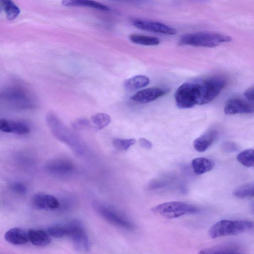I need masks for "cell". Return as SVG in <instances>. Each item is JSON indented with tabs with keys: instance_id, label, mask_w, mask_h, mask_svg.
I'll return each mask as SVG.
<instances>
[{
	"instance_id": "6da1fadb",
	"label": "cell",
	"mask_w": 254,
	"mask_h": 254,
	"mask_svg": "<svg viewBox=\"0 0 254 254\" xmlns=\"http://www.w3.org/2000/svg\"><path fill=\"white\" fill-rule=\"evenodd\" d=\"M225 85V79L219 76L190 79L177 89L176 104L181 109L207 104L219 95Z\"/></svg>"
},
{
	"instance_id": "7a4b0ae2",
	"label": "cell",
	"mask_w": 254,
	"mask_h": 254,
	"mask_svg": "<svg viewBox=\"0 0 254 254\" xmlns=\"http://www.w3.org/2000/svg\"><path fill=\"white\" fill-rule=\"evenodd\" d=\"M46 123L52 133L57 139L68 145L76 154H83L85 150L82 143L55 114L52 112L48 113Z\"/></svg>"
},
{
	"instance_id": "3957f363",
	"label": "cell",
	"mask_w": 254,
	"mask_h": 254,
	"mask_svg": "<svg viewBox=\"0 0 254 254\" xmlns=\"http://www.w3.org/2000/svg\"><path fill=\"white\" fill-rule=\"evenodd\" d=\"M232 41V38L223 34L199 32L182 36L179 44L180 45H190L195 47L214 48L223 43Z\"/></svg>"
},
{
	"instance_id": "277c9868",
	"label": "cell",
	"mask_w": 254,
	"mask_h": 254,
	"mask_svg": "<svg viewBox=\"0 0 254 254\" xmlns=\"http://www.w3.org/2000/svg\"><path fill=\"white\" fill-rule=\"evenodd\" d=\"M253 229L254 223L250 221L223 219L214 224L209 229L208 234L211 238L215 239L239 235L249 232Z\"/></svg>"
},
{
	"instance_id": "5b68a950",
	"label": "cell",
	"mask_w": 254,
	"mask_h": 254,
	"mask_svg": "<svg viewBox=\"0 0 254 254\" xmlns=\"http://www.w3.org/2000/svg\"><path fill=\"white\" fill-rule=\"evenodd\" d=\"M93 206L95 211L109 223L128 230L135 229L132 221L114 206L98 201L94 202Z\"/></svg>"
},
{
	"instance_id": "8992f818",
	"label": "cell",
	"mask_w": 254,
	"mask_h": 254,
	"mask_svg": "<svg viewBox=\"0 0 254 254\" xmlns=\"http://www.w3.org/2000/svg\"><path fill=\"white\" fill-rule=\"evenodd\" d=\"M154 213L166 218H175L181 216L194 214L199 209L195 206L181 201H169L158 204L151 209Z\"/></svg>"
},
{
	"instance_id": "52a82bcc",
	"label": "cell",
	"mask_w": 254,
	"mask_h": 254,
	"mask_svg": "<svg viewBox=\"0 0 254 254\" xmlns=\"http://www.w3.org/2000/svg\"><path fill=\"white\" fill-rule=\"evenodd\" d=\"M66 225L67 236L71 238L75 249L79 252L88 251L90 247V241L81 222L74 220L66 224Z\"/></svg>"
},
{
	"instance_id": "ba28073f",
	"label": "cell",
	"mask_w": 254,
	"mask_h": 254,
	"mask_svg": "<svg viewBox=\"0 0 254 254\" xmlns=\"http://www.w3.org/2000/svg\"><path fill=\"white\" fill-rule=\"evenodd\" d=\"M132 25L138 29L166 35H174L177 33V30L164 23L140 19H135L132 21Z\"/></svg>"
},
{
	"instance_id": "9c48e42d",
	"label": "cell",
	"mask_w": 254,
	"mask_h": 254,
	"mask_svg": "<svg viewBox=\"0 0 254 254\" xmlns=\"http://www.w3.org/2000/svg\"><path fill=\"white\" fill-rule=\"evenodd\" d=\"M46 170L50 174L58 176L70 174L74 170L73 163L65 158H58L49 161L45 166Z\"/></svg>"
},
{
	"instance_id": "30bf717a",
	"label": "cell",
	"mask_w": 254,
	"mask_h": 254,
	"mask_svg": "<svg viewBox=\"0 0 254 254\" xmlns=\"http://www.w3.org/2000/svg\"><path fill=\"white\" fill-rule=\"evenodd\" d=\"M254 111V103L237 98L227 101L224 109V112L227 115L250 114Z\"/></svg>"
},
{
	"instance_id": "8fae6325",
	"label": "cell",
	"mask_w": 254,
	"mask_h": 254,
	"mask_svg": "<svg viewBox=\"0 0 254 254\" xmlns=\"http://www.w3.org/2000/svg\"><path fill=\"white\" fill-rule=\"evenodd\" d=\"M169 92V89L160 87H151L140 90L134 94L131 99L139 103H147L155 100Z\"/></svg>"
},
{
	"instance_id": "7c38bea8",
	"label": "cell",
	"mask_w": 254,
	"mask_h": 254,
	"mask_svg": "<svg viewBox=\"0 0 254 254\" xmlns=\"http://www.w3.org/2000/svg\"><path fill=\"white\" fill-rule=\"evenodd\" d=\"M32 204L40 210H54L60 206V202L55 196L45 193L35 194L32 199Z\"/></svg>"
},
{
	"instance_id": "4fadbf2b",
	"label": "cell",
	"mask_w": 254,
	"mask_h": 254,
	"mask_svg": "<svg viewBox=\"0 0 254 254\" xmlns=\"http://www.w3.org/2000/svg\"><path fill=\"white\" fill-rule=\"evenodd\" d=\"M0 130L7 133L23 135L30 132V128L26 124L21 122L0 119Z\"/></svg>"
},
{
	"instance_id": "5bb4252c",
	"label": "cell",
	"mask_w": 254,
	"mask_h": 254,
	"mask_svg": "<svg viewBox=\"0 0 254 254\" xmlns=\"http://www.w3.org/2000/svg\"><path fill=\"white\" fill-rule=\"evenodd\" d=\"M217 135L215 130H209L196 138L193 142L194 148L198 152L206 150L213 143Z\"/></svg>"
},
{
	"instance_id": "9a60e30c",
	"label": "cell",
	"mask_w": 254,
	"mask_h": 254,
	"mask_svg": "<svg viewBox=\"0 0 254 254\" xmlns=\"http://www.w3.org/2000/svg\"><path fill=\"white\" fill-rule=\"evenodd\" d=\"M61 3L68 7H85L104 11L110 10L106 5L93 0H63Z\"/></svg>"
},
{
	"instance_id": "2e32d148",
	"label": "cell",
	"mask_w": 254,
	"mask_h": 254,
	"mask_svg": "<svg viewBox=\"0 0 254 254\" xmlns=\"http://www.w3.org/2000/svg\"><path fill=\"white\" fill-rule=\"evenodd\" d=\"M8 243L15 245H22L29 241L27 232L19 228H13L8 230L4 235Z\"/></svg>"
},
{
	"instance_id": "e0dca14e",
	"label": "cell",
	"mask_w": 254,
	"mask_h": 254,
	"mask_svg": "<svg viewBox=\"0 0 254 254\" xmlns=\"http://www.w3.org/2000/svg\"><path fill=\"white\" fill-rule=\"evenodd\" d=\"M27 233L29 241L35 246L44 247L51 243V236L45 231L30 229L28 230Z\"/></svg>"
},
{
	"instance_id": "ac0fdd59",
	"label": "cell",
	"mask_w": 254,
	"mask_h": 254,
	"mask_svg": "<svg viewBox=\"0 0 254 254\" xmlns=\"http://www.w3.org/2000/svg\"><path fill=\"white\" fill-rule=\"evenodd\" d=\"M191 167L194 173L201 175L210 171L213 167L212 162L205 157H197L191 161Z\"/></svg>"
},
{
	"instance_id": "d6986e66",
	"label": "cell",
	"mask_w": 254,
	"mask_h": 254,
	"mask_svg": "<svg viewBox=\"0 0 254 254\" xmlns=\"http://www.w3.org/2000/svg\"><path fill=\"white\" fill-rule=\"evenodd\" d=\"M240 248L232 244H225L201 250L199 253L206 254H239L241 253Z\"/></svg>"
},
{
	"instance_id": "ffe728a7",
	"label": "cell",
	"mask_w": 254,
	"mask_h": 254,
	"mask_svg": "<svg viewBox=\"0 0 254 254\" xmlns=\"http://www.w3.org/2000/svg\"><path fill=\"white\" fill-rule=\"evenodd\" d=\"M149 83V78L144 75H139L132 77L125 81L124 86L129 91L143 88Z\"/></svg>"
},
{
	"instance_id": "44dd1931",
	"label": "cell",
	"mask_w": 254,
	"mask_h": 254,
	"mask_svg": "<svg viewBox=\"0 0 254 254\" xmlns=\"http://www.w3.org/2000/svg\"><path fill=\"white\" fill-rule=\"evenodd\" d=\"M2 10L9 20L16 18L20 12L19 7L12 0H0V11Z\"/></svg>"
},
{
	"instance_id": "7402d4cb",
	"label": "cell",
	"mask_w": 254,
	"mask_h": 254,
	"mask_svg": "<svg viewBox=\"0 0 254 254\" xmlns=\"http://www.w3.org/2000/svg\"><path fill=\"white\" fill-rule=\"evenodd\" d=\"M110 116L103 113H97L92 116L89 120L90 126L96 130L101 129L111 122Z\"/></svg>"
},
{
	"instance_id": "603a6c76",
	"label": "cell",
	"mask_w": 254,
	"mask_h": 254,
	"mask_svg": "<svg viewBox=\"0 0 254 254\" xmlns=\"http://www.w3.org/2000/svg\"><path fill=\"white\" fill-rule=\"evenodd\" d=\"M129 39L133 43L144 46H156L160 43V40L157 37L139 34H131L129 35Z\"/></svg>"
},
{
	"instance_id": "cb8c5ba5",
	"label": "cell",
	"mask_w": 254,
	"mask_h": 254,
	"mask_svg": "<svg viewBox=\"0 0 254 254\" xmlns=\"http://www.w3.org/2000/svg\"><path fill=\"white\" fill-rule=\"evenodd\" d=\"M233 194L234 196L240 198L253 197L254 194V183H249L239 186L234 190Z\"/></svg>"
},
{
	"instance_id": "d4e9b609",
	"label": "cell",
	"mask_w": 254,
	"mask_h": 254,
	"mask_svg": "<svg viewBox=\"0 0 254 254\" xmlns=\"http://www.w3.org/2000/svg\"><path fill=\"white\" fill-rule=\"evenodd\" d=\"M237 160L243 166L253 167L254 166V150L248 149L240 152L237 156Z\"/></svg>"
},
{
	"instance_id": "484cf974",
	"label": "cell",
	"mask_w": 254,
	"mask_h": 254,
	"mask_svg": "<svg viewBox=\"0 0 254 254\" xmlns=\"http://www.w3.org/2000/svg\"><path fill=\"white\" fill-rule=\"evenodd\" d=\"M47 232L51 237L55 238H61L67 236L68 232L66 224L56 225L50 227Z\"/></svg>"
},
{
	"instance_id": "4316f807",
	"label": "cell",
	"mask_w": 254,
	"mask_h": 254,
	"mask_svg": "<svg viewBox=\"0 0 254 254\" xmlns=\"http://www.w3.org/2000/svg\"><path fill=\"white\" fill-rule=\"evenodd\" d=\"M135 142L136 140L134 138H115L112 141L113 145L116 149L123 151L127 150L130 146L134 145Z\"/></svg>"
},
{
	"instance_id": "83f0119b",
	"label": "cell",
	"mask_w": 254,
	"mask_h": 254,
	"mask_svg": "<svg viewBox=\"0 0 254 254\" xmlns=\"http://www.w3.org/2000/svg\"><path fill=\"white\" fill-rule=\"evenodd\" d=\"M11 188L14 192L20 194H25L27 190L26 186L20 182H15L12 184Z\"/></svg>"
},
{
	"instance_id": "f1b7e54d",
	"label": "cell",
	"mask_w": 254,
	"mask_h": 254,
	"mask_svg": "<svg viewBox=\"0 0 254 254\" xmlns=\"http://www.w3.org/2000/svg\"><path fill=\"white\" fill-rule=\"evenodd\" d=\"M72 126L76 129L83 128L90 126L89 121L85 119H78L73 122Z\"/></svg>"
},
{
	"instance_id": "f546056e",
	"label": "cell",
	"mask_w": 254,
	"mask_h": 254,
	"mask_svg": "<svg viewBox=\"0 0 254 254\" xmlns=\"http://www.w3.org/2000/svg\"><path fill=\"white\" fill-rule=\"evenodd\" d=\"M244 95L248 101L254 103V87L253 86L247 88L245 91Z\"/></svg>"
},
{
	"instance_id": "4dcf8cb0",
	"label": "cell",
	"mask_w": 254,
	"mask_h": 254,
	"mask_svg": "<svg viewBox=\"0 0 254 254\" xmlns=\"http://www.w3.org/2000/svg\"><path fill=\"white\" fill-rule=\"evenodd\" d=\"M139 145L143 148L146 149H150L152 146V143L144 138H140L138 140Z\"/></svg>"
},
{
	"instance_id": "1f68e13d",
	"label": "cell",
	"mask_w": 254,
	"mask_h": 254,
	"mask_svg": "<svg viewBox=\"0 0 254 254\" xmlns=\"http://www.w3.org/2000/svg\"><path fill=\"white\" fill-rule=\"evenodd\" d=\"M223 149L227 152L235 151L237 150V146L233 143L227 142L223 145Z\"/></svg>"
},
{
	"instance_id": "d6a6232c",
	"label": "cell",
	"mask_w": 254,
	"mask_h": 254,
	"mask_svg": "<svg viewBox=\"0 0 254 254\" xmlns=\"http://www.w3.org/2000/svg\"><path fill=\"white\" fill-rule=\"evenodd\" d=\"M118 1H123V2H131L133 3H137V4H144L146 3L148 1V0H113Z\"/></svg>"
}]
</instances>
